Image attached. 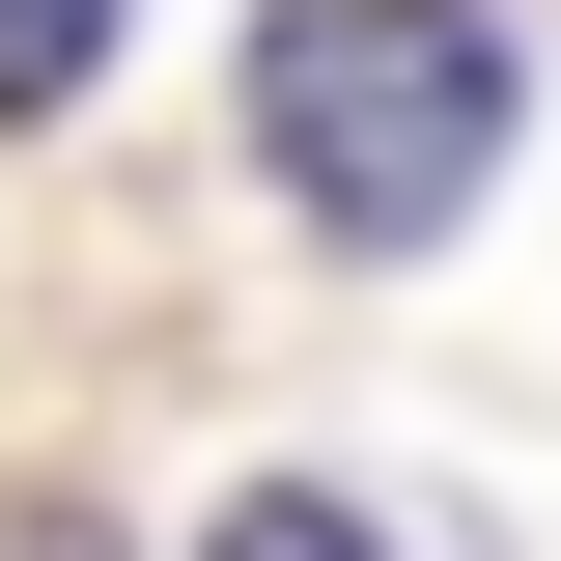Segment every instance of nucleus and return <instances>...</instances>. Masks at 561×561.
I'll use <instances>...</instances> for the list:
<instances>
[{"label": "nucleus", "mask_w": 561, "mask_h": 561, "mask_svg": "<svg viewBox=\"0 0 561 561\" xmlns=\"http://www.w3.org/2000/svg\"><path fill=\"white\" fill-rule=\"evenodd\" d=\"M253 169L337 225V253L478 225V169H505V28H478V0H280V28H253Z\"/></svg>", "instance_id": "1"}, {"label": "nucleus", "mask_w": 561, "mask_h": 561, "mask_svg": "<svg viewBox=\"0 0 561 561\" xmlns=\"http://www.w3.org/2000/svg\"><path fill=\"white\" fill-rule=\"evenodd\" d=\"M113 84V0H0V113H84Z\"/></svg>", "instance_id": "2"}, {"label": "nucleus", "mask_w": 561, "mask_h": 561, "mask_svg": "<svg viewBox=\"0 0 561 561\" xmlns=\"http://www.w3.org/2000/svg\"><path fill=\"white\" fill-rule=\"evenodd\" d=\"M197 561H393V534H365V505H337V478H253V505H225V534H197Z\"/></svg>", "instance_id": "3"}, {"label": "nucleus", "mask_w": 561, "mask_h": 561, "mask_svg": "<svg viewBox=\"0 0 561 561\" xmlns=\"http://www.w3.org/2000/svg\"><path fill=\"white\" fill-rule=\"evenodd\" d=\"M0 561H113V534H57V505H0Z\"/></svg>", "instance_id": "4"}]
</instances>
